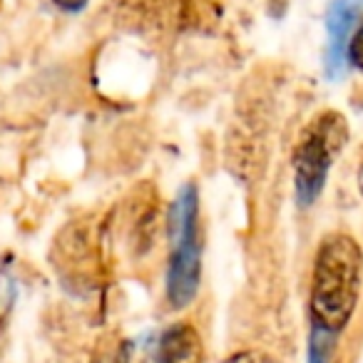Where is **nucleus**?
I'll list each match as a JSON object with an SVG mask.
<instances>
[{
	"mask_svg": "<svg viewBox=\"0 0 363 363\" xmlns=\"http://www.w3.org/2000/svg\"><path fill=\"white\" fill-rule=\"evenodd\" d=\"M207 348L189 321H177L162 331L155 348V363H204Z\"/></svg>",
	"mask_w": 363,
	"mask_h": 363,
	"instance_id": "obj_5",
	"label": "nucleus"
},
{
	"mask_svg": "<svg viewBox=\"0 0 363 363\" xmlns=\"http://www.w3.org/2000/svg\"><path fill=\"white\" fill-rule=\"evenodd\" d=\"M57 8H62V11H67V13H77V11H82V8L87 6V0H52Z\"/></svg>",
	"mask_w": 363,
	"mask_h": 363,
	"instance_id": "obj_9",
	"label": "nucleus"
},
{
	"mask_svg": "<svg viewBox=\"0 0 363 363\" xmlns=\"http://www.w3.org/2000/svg\"><path fill=\"white\" fill-rule=\"evenodd\" d=\"M95 363H130V353L125 351V346H110Z\"/></svg>",
	"mask_w": 363,
	"mask_h": 363,
	"instance_id": "obj_8",
	"label": "nucleus"
},
{
	"mask_svg": "<svg viewBox=\"0 0 363 363\" xmlns=\"http://www.w3.org/2000/svg\"><path fill=\"white\" fill-rule=\"evenodd\" d=\"M169 267H167V301L172 308H187L202 284V224L194 184L182 187L169 212Z\"/></svg>",
	"mask_w": 363,
	"mask_h": 363,
	"instance_id": "obj_2",
	"label": "nucleus"
},
{
	"mask_svg": "<svg viewBox=\"0 0 363 363\" xmlns=\"http://www.w3.org/2000/svg\"><path fill=\"white\" fill-rule=\"evenodd\" d=\"M363 18V0H333L326 13V72L338 80L346 70V52L358 21Z\"/></svg>",
	"mask_w": 363,
	"mask_h": 363,
	"instance_id": "obj_4",
	"label": "nucleus"
},
{
	"mask_svg": "<svg viewBox=\"0 0 363 363\" xmlns=\"http://www.w3.org/2000/svg\"><path fill=\"white\" fill-rule=\"evenodd\" d=\"M348 125L338 112H318L294 147V184L301 207L313 204L323 192L333 160L346 145Z\"/></svg>",
	"mask_w": 363,
	"mask_h": 363,
	"instance_id": "obj_3",
	"label": "nucleus"
},
{
	"mask_svg": "<svg viewBox=\"0 0 363 363\" xmlns=\"http://www.w3.org/2000/svg\"><path fill=\"white\" fill-rule=\"evenodd\" d=\"M346 60H351L358 70L363 72V26L358 30H353L351 43H348V52H346Z\"/></svg>",
	"mask_w": 363,
	"mask_h": 363,
	"instance_id": "obj_7",
	"label": "nucleus"
},
{
	"mask_svg": "<svg viewBox=\"0 0 363 363\" xmlns=\"http://www.w3.org/2000/svg\"><path fill=\"white\" fill-rule=\"evenodd\" d=\"M363 252L348 234H328L318 244L308 289V363H331L338 336L361 301Z\"/></svg>",
	"mask_w": 363,
	"mask_h": 363,
	"instance_id": "obj_1",
	"label": "nucleus"
},
{
	"mask_svg": "<svg viewBox=\"0 0 363 363\" xmlns=\"http://www.w3.org/2000/svg\"><path fill=\"white\" fill-rule=\"evenodd\" d=\"M224 363H281V361H277V358L264 351H257V348H247V351L232 353Z\"/></svg>",
	"mask_w": 363,
	"mask_h": 363,
	"instance_id": "obj_6",
	"label": "nucleus"
}]
</instances>
